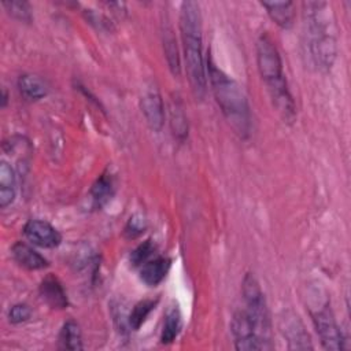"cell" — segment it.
Instances as JSON below:
<instances>
[{"label":"cell","mask_w":351,"mask_h":351,"mask_svg":"<svg viewBox=\"0 0 351 351\" xmlns=\"http://www.w3.org/2000/svg\"><path fill=\"white\" fill-rule=\"evenodd\" d=\"M180 30L186 75L196 99L207 90V73L202 48V14L196 1H184L180 10Z\"/></svg>","instance_id":"6da1fadb"},{"label":"cell","mask_w":351,"mask_h":351,"mask_svg":"<svg viewBox=\"0 0 351 351\" xmlns=\"http://www.w3.org/2000/svg\"><path fill=\"white\" fill-rule=\"evenodd\" d=\"M206 73L214 97L229 125L240 137H247L251 130V111L241 86L207 56Z\"/></svg>","instance_id":"7a4b0ae2"},{"label":"cell","mask_w":351,"mask_h":351,"mask_svg":"<svg viewBox=\"0 0 351 351\" xmlns=\"http://www.w3.org/2000/svg\"><path fill=\"white\" fill-rule=\"evenodd\" d=\"M256 63L276 111L285 122L295 119V103L282 71V62L274 41L262 34L256 41Z\"/></svg>","instance_id":"3957f363"},{"label":"cell","mask_w":351,"mask_h":351,"mask_svg":"<svg viewBox=\"0 0 351 351\" xmlns=\"http://www.w3.org/2000/svg\"><path fill=\"white\" fill-rule=\"evenodd\" d=\"M303 7L311 59L319 70L326 71L332 67L337 52L330 7L324 1H308Z\"/></svg>","instance_id":"277c9868"},{"label":"cell","mask_w":351,"mask_h":351,"mask_svg":"<svg viewBox=\"0 0 351 351\" xmlns=\"http://www.w3.org/2000/svg\"><path fill=\"white\" fill-rule=\"evenodd\" d=\"M241 293L245 303V311L254 321L259 337L263 340L267 350L271 348L273 346L270 344V318L267 304L258 280L251 273L245 274L243 278Z\"/></svg>","instance_id":"5b68a950"},{"label":"cell","mask_w":351,"mask_h":351,"mask_svg":"<svg viewBox=\"0 0 351 351\" xmlns=\"http://www.w3.org/2000/svg\"><path fill=\"white\" fill-rule=\"evenodd\" d=\"M232 335L234 337V347L239 351L267 350L263 340L259 337L255 324L245 310L236 311L230 322Z\"/></svg>","instance_id":"8992f818"},{"label":"cell","mask_w":351,"mask_h":351,"mask_svg":"<svg viewBox=\"0 0 351 351\" xmlns=\"http://www.w3.org/2000/svg\"><path fill=\"white\" fill-rule=\"evenodd\" d=\"M314 326L322 343V347L326 350H343L344 337L335 319L332 310L325 304L315 313H313Z\"/></svg>","instance_id":"52a82bcc"},{"label":"cell","mask_w":351,"mask_h":351,"mask_svg":"<svg viewBox=\"0 0 351 351\" xmlns=\"http://www.w3.org/2000/svg\"><path fill=\"white\" fill-rule=\"evenodd\" d=\"M140 107L148 126L154 132H159L165 123V106L162 96L154 84L144 88L140 97Z\"/></svg>","instance_id":"ba28073f"},{"label":"cell","mask_w":351,"mask_h":351,"mask_svg":"<svg viewBox=\"0 0 351 351\" xmlns=\"http://www.w3.org/2000/svg\"><path fill=\"white\" fill-rule=\"evenodd\" d=\"M23 234L30 243L43 248H55L62 241L59 230L49 222L41 219L27 221L23 226Z\"/></svg>","instance_id":"9c48e42d"},{"label":"cell","mask_w":351,"mask_h":351,"mask_svg":"<svg viewBox=\"0 0 351 351\" xmlns=\"http://www.w3.org/2000/svg\"><path fill=\"white\" fill-rule=\"evenodd\" d=\"M40 295H41L43 300H45V303L52 308L63 310L69 306V300H67L64 288L62 287L60 281L52 274H48L41 281Z\"/></svg>","instance_id":"30bf717a"},{"label":"cell","mask_w":351,"mask_h":351,"mask_svg":"<svg viewBox=\"0 0 351 351\" xmlns=\"http://www.w3.org/2000/svg\"><path fill=\"white\" fill-rule=\"evenodd\" d=\"M11 255L19 266L27 270H41L48 266V261L23 241H16L11 247Z\"/></svg>","instance_id":"8fae6325"},{"label":"cell","mask_w":351,"mask_h":351,"mask_svg":"<svg viewBox=\"0 0 351 351\" xmlns=\"http://www.w3.org/2000/svg\"><path fill=\"white\" fill-rule=\"evenodd\" d=\"M282 321H284L282 333L288 339L291 348L306 350V348L313 347L310 343V337H308L307 332L304 330L303 324L299 321L298 315H291V317L285 315V318H282Z\"/></svg>","instance_id":"7c38bea8"},{"label":"cell","mask_w":351,"mask_h":351,"mask_svg":"<svg viewBox=\"0 0 351 351\" xmlns=\"http://www.w3.org/2000/svg\"><path fill=\"white\" fill-rule=\"evenodd\" d=\"M171 261L165 256H158L152 261H147L140 270V278L149 287L160 284L170 270Z\"/></svg>","instance_id":"4fadbf2b"},{"label":"cell","mask_w":351,"mask_h":351,"mask_svg":"<svg viewBox=\"0 0 351 351\" xmlns=\"http://www.w3.org/2000/svg\"><path fill=\"white\" fill-rule=\"evenodd\" d=\"M269 16L282 29H289L295 21V7L292 1H262Z\"/></svg>","instance_id":"5bb4252c"},{"label":"cell","mask_w":351,"mask_h":351,"mask_svg":"<svg viewBox=\"0 0 351 351\" xmlns=\"http://www.w3.org/2000/svg\"><path fill=\"white\" fill-rule=\"evenodd\" d=\"M169 117H170V128L174 137L180 141H184L188 136V121L184 112V106L178 96L173 95L169 101Z\"/></svg>","instance_id":"9a60e30c"},{"label":"cell","mask_w":351,"mask_h":351,"mask_svg":"<svg viewBox=\"0 0 351 351\" xmlns=\"http://www.w3.org/2000/svg\"><path fill=\"white\" fill-rule=\"evenodd\" d=\"M16 177L14 169L3 160L0 163V207L5 208L15 199Z\"/></svg>","instance_id":"2e32d148"},{"label":"cell","mask_w":351,"mask_h":351,"mask_svg":"<svg viewBox=\"0 0 351 351\" xmlns=\"http://www.w3.org/2000/svg\"><path fill=\"white\" fill-rule=\"evenodd\" d=\"M18 88L21 95L27 100H40L47 96L48 86L47 84L37 75L23 74L18 78Z\"/></svg>","instance_id":"e0dca14e"},{"label":"cell","mask_w":351,"mask_h":351,"mask_svg":"<svg viewBox=\"0 0 351 351\" xmlns=\"http://www.w3.org/2000/svg\"><path fill=\"white\" fill-rule=\"evenodd\" d=\"M59 348L60 350H70V351H80L82 350V335L80 325L70 319L63 324L59 332Z\"/></svg>","instance_id":"ac0fdd59"},{"label":"cell","mask_w":351,"mask_h":351,"mask_svg":"<svg viewBox=\"0 0 351 351\" xmlns=\"http://www.w3.org/2000/svg\"><path fill=\"white\" fill-rule=\"evenodd\" d=\"M114 193V182L108 174H101L90 188V197L93 207L100 208L104 206Z\"/></svg>","instance_id":"d6986e66"},{"label":"cell","mask_w":351,"mask_h":351,"mask_svg":"<svg viewBox=\"0 0 351 351\" xmlns=\"http://www.w3.org/2000/svg\"><path fill=\"white\" fill-rule=\"evenodd\" d=\"M181 326H182V321H181L180 310L177 307H171L165 315V322L160 333V343L163 344L173 343L178 336Z\"/></svg>","instance_id":"ffe728a7"},{"label":"cell","mask_w":351,"mask_h":351,"mask_svg":"<svg viewBox=\"0 0 351 351\" xmlns=\"http://www.w3.org/2000/svg\"><path fill=\"white\" fill-rule=\"evenodd\" d=\"M163 48H165V55H166L167 64H169L171 73L174 75H178L181 71V62H180L177 43H176L171 29H165V32H163Z\"/></svg>","instance_id":"44dd1931"},{"label":"cell","mask_w":351,"mask_h":351,"mask_svg":"<svg viewBox=\"0 0 351 351\" xmlns=\"http://www.w3.org/2000/svg\"><path fill=\"white\" fill-rule=\"evenodd\" d=\"M158 300H141L138 302L128 317V325L130 329L137 330L147 319L149 313L155 308Z\"/></svg>","instance_id":"7402d4cb"},{"label":"cell","mask_w":351,"mask_h":351,"mask_svg":"<svg viewBox=\"0 0 351 351\" xmlns=\"http://www.w3.org/2000/svg\"><path fill=\"white\" fill-rule=\"evenodd\" d=\"M1 4L7 10V12L18 21L30 22L33 18L30 4L26 1H3Z\"/></svg>","instance_id":"603a6c76"},{"label":"cell","mask_w":351,"mask_h":351,"mask_svg":"<svg viewBox=\"0 0 351 351\" xmlns=\"http://www.w3.org/2000/svg\"><path fill=\"white\" fill-rule=\"evenodd\" d=\"M154 251H155L154 243L151 240H145L132 251L130 262L133 263V266H143L149 259Z\"/></svg>","instance_id":"cb8c5ba5"},{"label":"cell","mask_w":351,"mask_h":351,"mask_svg":"<svg viewBox=\"0 0 351 351\" xmlns=\"http://www.w3.org/2000/svg\"><path fill=\"white\" fill-rule=\"evenodd\" d=\"M147 228V221L141 214H134L129 218L126 226H125V236L128 239H136L140 234H143V232Z\"/></svg>","instance_id":"d4e9b609"},{"label":"cell","mask_w":351,"mask_h":351,"mask_svg":"<svg viewBox=\"0 0 351 351\" xmlns=\"http://www.w3.org/2000/svg\"><path fill=\"white\" fill-rule=\"evenodd\" d=\"M32 315V310L27 304L25 303H18V304H14L10 311H8V319L10 322L12 324H21V322H25L30 318Z\"/></svg>","instance_id":"484cf974"},{"label":"cell","mask_w":351,"mask_h":351,"mask_svg":"<svg viewBox=\"0 0 351 351\" xmlns=\"http://www.w3.org/2000/svg\"><path fill=\"white\" fill-rule=\"evenodd\" d=\"M5 101H7V93L5 90H3V106H5Z\"/></svg>","instance_id":"4316f807"}]
</instances>
